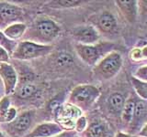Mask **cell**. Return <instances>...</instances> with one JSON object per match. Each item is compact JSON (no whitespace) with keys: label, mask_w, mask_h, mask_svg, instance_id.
I'll list each match as a JSON object with an SVG mask.
<instances>
[{"label":"cell","mask_w":147,"mask_h":137,"mask_svg":"<svg viewBox=\"0 0 147 137\" xmlns=\"http://www.w3.org/2000/svg\"><path fill=\"white\" fill-rule=\"evenodd\" d=\"M136 137H141V136H136Z\"/></svg>","instance_id":"cell-34"},{"label":"cell","mask_w":147,"mask_h":137,"mask_svg":"<svg viewBox=\"0 0 147 137\" xmlns=\"http://www.w3.org/2000/svg\"><path fill=\"white\" fill-rule=\"evenodd\" d=\"M63 132V128L55 122H46L37 124L25 137H53Z\"/></svg>","instance_id":"cell-12"},{"label":"cell","mask_w":147,"mask_h":137,"mask_svg":"<svg viewBox=\"0 0 147 137\" xmlns=\"http://www.w3.org/2000/svg\"><path fill=\"white\" fill-rule=\"evenodd\" d=\"M107 132V127L102 122H93L87 125L84 132H82L83 137H104Z\"/></svg>","instance_id":"cell-16"},{"label":"cell","mask_w":147,"mask_h":137,"mask_svg":"<svg viewBox=\"0 0 147 137\" xmlns=\"http://www.w3.org/2000/svg\"><path fill=\"white\" fill-rule=\"evenodd\" d=\"M121 16L127 22L133 24L138 19L137 0H117L115 1Z\"/></svg>","instance_id":"cell-14"},{"label":"cell","mask_w":147,"mask_h":137,"mask_svg":"<svg viewBox=\"0 0 147 137\" xmlns=\"http://www.w3.org/2000/svg\"><path fill=\"white\" fill-rule=\"evenodd\" d=\"M83 3H86V1H81V0H72V1H68V0H57V1L50 2L49 7L69 8V7H79Z\"/></svg>","instance_id":"cell-25"},{"label":"cell","mask_w":147,"mask_h":137,"mask_svg":"<svg viewBox=\"0 0 147 137\" xmlns=\"http://www.w3.org/2000/svg\"><path fill=\"white\" fill-rule=\"evenodd\" d=\"M71 35L77 44L93 45L99 42L100 33L92 25H81L74 27L71 30Z\"/></svg>","instance_id":"cell-9"},{"label":"cell","mask_w":147,"mask_h":137,"mask_svg":"<svg viewBox=\"0 0 147 137\" xmlns=\"http://www.w3.org/2000/svg\"><path fill=\"white\" fill-rule=\"evenodd\" d=\"M76 52L80 59L88 66L96 65L101 59L110 52L115 50V44L109 41L96 43L93 45L76 44L75 46Z\"/></svg>","instance_id":"cell-2"},{"label":"cell","mask_w":147,"mask_h":137,"mask_svg":"<svg viewBox=\"0 0 147 137\" xmlns=\"http://www.w3.org/2000/svg\"><path fill=\"white\" fill-rule=\"evenodd\" d=\"M126 99L124 98V96L121 93L115 92L109 96L108 100L109 108L111 112L115 113H119L121 115V111L123 109L124 104H125Z\"/></svg>","instance_id":"cell-19"},{"label":"cell","mask_w":147,"mask_h":137,"mask_svg":"<svg viewBox=\"0 0 147 137\" xmlns=\"http://www.w3.org/2000/svg\"><path fill=\"white\" fill-rule=\"evenodd\" d=\"M137 136L147 137V122L141 128V130L139 131V132H138V135Z\"/></svg>","instance_id":"cell-30"},{"label":"cell","mask_w":147,"mask_h":137,"mask_svg":"<svg viewBox=\"0 0 147 137\" xmlns=\"http://www.w3.org/2000/svg\"><path fill=\"white\" fill-rule=\"evenodd\" d=\"M37 93V88L35 85H32L30 83H27L20 86L16 91V96L20 100H28L31 98Z\"/></svg>","instance_id":"cell-21"},{"label":"cell","mask_w":147,"mask_h":137,"mask_svg":"<svg viewBox=\"0 0 147 137\" xmlns=\"http://www.w3.org/2000/svg\"><path fill=\"white\" fill-rule=\"evenodd\" d=\"M0 80L5 90V95L15 92L18 84V75L14 67L9 63H0Z\"/></svg>","instance_id":"cell-11"},{"label":"cell","mask_w":147,"mask_h":137,"mask_svg":"<svg viewBox=\"0 0 147 137\" xmlns=\"http://www.w3.org/2000/svg\"><path fill=\"white\" fill-rule=\"evenodd\" d=\"M52 45H40L30 41L18 42L17 48L11 55L12 59L18 61H30L44 57L53 51Z\"/></svg>","instance_id":"cell-6"},{"label":"cell","mask_w":147,"mask_h":137,"mask_svg":"<svg viewBox=\"0 0 147 137\" xmlns=\"http://www.w3.org/2000/svg\"><path fill=\"white\" fill-rule=\"evenodd\" d=\"M133 77H135L136 79H138V80H141L142 81H146L147 82V65L140 67L134 72Z\"/></svg>","instance_id":"cell-27"},{"label":"cell","mask_w":147,"mask_h":137,"mask_svg":"<svg viewBox=\"0 0 147 137\" xmlns=\"http://www.w3.org/2000/svg\"><path fill=\"white\" fill-rule=\"evenodd\" d=\"M55 65L59 68H65L73 65L74 58L71 54L67 52H61L57 55V57L54 59Z\"/></svg>","instance_id":"cell-23"},{"label":"cell","mask_w":147,"mask_h":137,"mask_svg":"<svg viewBox=\"0 0 147 137\" xmlns=\"http://www.w3.org/2000/svg\"><path fill=\"white\" fill-rule=\"evenodd\" d=\"M147 122V100H142L141 99L136 100L134 115L132 121L130 123L131 134H133L137 132H139L141 128Z\"/></svg>","instance_id":"cell-13"},{"label":"cell","mask_w":147,"mask_h":137,"mask_svg":"<svg viewBox=\"0 0 147 137\" xmlns=\"http://www.w3.org/2000/svg\"><path fill=\"white\" fill-rule=\"evenodd\" d=\"M76 137H79V136H78V135H76Z\"/></svg>","instance_id":"cell-33"},{"label":"cell","mask_w":147,"mask_h":137,"mask_svg":"<svg viewBox=\"0 0 147 137\" xmlns=\"http://www.w3.org/2000/svg\"><path fill=\"white\" fill-rule=\"evenodd\" d=\"M92 26H94L100 35L101 34H113L118 29V22L112 13L103 11L96 14L90 19Z\"/></svg>","instance_id":"cell-10"},{"label":"cell","mask_w":147,"mask_h":137,"mask_svg":"<svg viewBox=\"0 0 147 137\" xmlns=\"http://www.w3.org/2000/svg\"><path fill=\"white\" fill-rule=\"evenodd\" d=\"M26 29L27 25L25 23H16V24H13L7 27V29H5L3 30V33L9 39L16 41L18 39H22L23 35L25 34Z\"/></svg>","instance_id":"cell-17"},{"label":"cell","mask_w":147,"mask_h":137,"mask_svg":"<svg viewBox=\"0 0 147 137\" xmlns=\"http://www.w3.org/2000/svg\"><path fill=\"white\" fill-rule=\"evenodd\" d=\"M9 54L5 49L0 47V63H8Z\"/></svg>","instance_id":"cell-28"},{"label":"cell","mask_w":147,"mask_h":137,"mask_svg":"<svg viewBox=\"0 0 147 137\" xmlns=\"http://www.w3.org/2000/svg\"><path fill=\"white\" fill-rule=\"evenodd\" d=\"M123 59L121 54L114 50L94 66L93 74L95 78L100 80H111L121 71Z\"/></svg>","instance_id":"cell-4"},{"label":"cell","mask_w":147,"mask_h":137,"mask_svg":"<svg viewBox=\"0 0 147 137\" xmlns=\"http://www.w3.org/2000/svg\"><path fill=\"white\" fill-rule=\"evenodd\" d=\"M129 56L133 61H140L147 59V44L141 46V47H135L130 51Z\"/></svg>","instance_id":"cell-22"},{"label":"cell","mask_w":147,"mask_h":137,"mask_svg":"<svg viewBox=\"0 0 147 137\" xmlns=\"http://www.w3.org/2000/svg\"><path fill=\"white\" fill-rule=\"evenodd\" d=\"M87 125H88V121H87L86 117L84 115H81L76 121L74 131H75L76 134H82V132H84L85 130L87 128Z\"/></svg>","instance_id":"cell-26"},{"label":"cell","mask_w":147,"mask_h":137,"mask_svg":"<svg viewBox=\"0 0 147 137\" xmlns=\"http://www.w3.org/2000/svg\"><path fill=\"white\" fill-rule=\"evenodd\" d=\"M114 137H136V135H133L129 134V132H118Z\"/></svg>","instance_id":"cell-31"},{"label":"cell","mask_w":147,"mask_h":137,"mask_svg":"<svg viewBox=\"0 0 147 137\" xmlns=\"http://www.w3.org/2000/svg\"><path fill=\"white\" fill-rule=\"evenodd\" d=\"M135 104H136V99L133 96L126 100L125 104H124L121 113V121L124 124L130 125V123L131 122L133 115H134Z\"/></svg>","instance_id":"cell-18"},{"label":"cell","mask_w":147,"mask_h":137,"mask_svg":"<svg viewBox=\"0 0 147 137\" xmlns=\"http://www.w3.org/2000/svg\"><path fill=\"white\" fill-rule=\"evenodd\" d=\"M53 112L55 122L62 126L64 131H73L75 129L76 121L82 115L79 109L68 102L60 104Z\"/></svg>","instance_id":"cell-7"},{"label":"cell","mask_w":147,"mask_h":137,"mask_svg":"<svg viewBox=\"0 0 147 137\" xmlns=\"http://www.w3.org/2000/svg\"><path fill=\"white\" fill-rule=\"evenodd\" d=\"M17 45H18L17 41L9 39L7 37L5 36L3 31L0 30V47H2L3 49H6L7 53L9 54V56L12 55L14 50L17 48Z\"/></svg>","instance_id":"cell-24"},{"label":"cell","mask_w":147,"mask_h":137,"mask_svg":"<svg viewBox=\"0 0 147 137\" xmlns=\"http://www.w3.org/2000/svg\"><path fill=\"white\" fill-rule=\"evenodd\" d=\"M76 132L73 130V131H64L62 134L53 137H76Z\"/></svg>","instance_id":"cell-29"},{"label":"cell","mask_w":147,"mask_h":137,"mask_svg":"<svg viewBox=\"0 0 147 137\" xmlns=\"http://www.w3.org/2000/svg\"><path fill=\"white\" fill-rule=\"evenodd\" d=\"M99 96L100 90L96 86L82 84L72 90L67 102L76 106L81 112L87 111L96 103Z\"/></svg>","instance_id":"cell-3"},{"label":"cell","mask_w":147,"mask_h":137,"mask_svg":"<svg viewBox=\"0 0 147 137\" xmlns=\"http://www.w3.org/2000/svg\"><path fill=\"white\" fill-rule=\"evenodd\" d=\"M18 115L16 108L11 106V100L8 96H4L0 100V124L13 121Z\"/></svg>","instance_id":"cell-15"},{"label":"cell","mask_w":147,"mask_h":137,"mask_svg":"<svg viewBox=\"0 0 147 137\" xmlns=\"http://www.w3.org/2000/svg\"><path fill=\"white\" fill-rule=\"evenodd\" d=\"M5 95V90H4V87L2 84V81H0V100H1Z\"/></svg>","instance_id":"cell-32"},{"label":"cell","mask_w":147,"mask_h":137,"mask_svg":"<svg viewBox=\"0 0 147 137\" xmlns=\"http://www.w3.org/2000/svg\"><path fill=\"white\" fill-rule=\"evenodd\" d=\"M60 33L61 27L56 22L47 17H39L30 27L27 26L22 39L23 41H30L40 45H51L58 38Z\"/></svg>","instance_id":"cell-1"},{"label":"cell","mask_w":147,"mask_h":137,"mask_svg":"<svg viewBox=\"0 0 147 137\" xmlns=\"http://www.w3.org/2000/svg\"><path fill=\"white\" fill-rule=\"evenodd\" d=\"M35 115L36 112L34 110H28L17 115L13 121L0 124V128L3 130V134H6L7 137H25L33 129L31 126Z\"/></svg>","instance_id":"cell-5"},{"label":"cell","mask_w":147,"mask_h":137,"mask_svg":"<svg viewBox=\"0 0 147 137\" xmlns=\"http://www.w3.org/2000/svg\"><path fill=\"white\" fill-rule=\"evenodd\" d=\"M24 19V10L15 4L0 2V30L16 23H22Z\"/></svg>","instance_id":"cell-8"},{"label":"cell","mask_w":147,"mask_h":137,"mask_svg":"<svg viewBox=\"0 0 147 137\" xmlns=\"http://www.w3.org/2000/svg\"><path fill=\"white\" fill-rule=\"evenodd\" d=\"M131 82L138 97L142 100H147V82L138 80L133 76L131 78Z\"/></svg>","instance_id":"cell-20"}]
</instances>
